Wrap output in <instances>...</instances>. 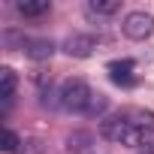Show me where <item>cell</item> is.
Segmentation results:
<instances>
[{
	"label": "cell",
	"instance_id": "30bf717a",
	"mask_svg": "<svg viewBox=\"0 0 154 154\" xmlns=\"http://www.w3.org/2000/svg\"><path fill=\"white\" fill-rule=\"evenodd\" d=\"M106 109H109V100H106L103 94H94V97H91V103H88V112H85V115H94V118L100 115V118H103V115H106Z\"/></svg>",
	"mask_w": 154,
	"mask_h": 154
},
{
	"label": "cell",
	"instance_id": "9c48e42d",
	"mask_svg": "<svg viewBox=\"0 0 154 154\" xmlns=\"http://www.w3.org/2000/svg\"><path fill=\"white\" fill-rule=\"evenodd\" d=\"M118 9H121L118 0H88V3H85V15L88 18H109Z\"/></svg>",
	"mask_w": 154,
	"mask_h": 154
},
{
	"label": "cell",
	"instance_id": "ba28073f",
	"mask_svg": "<svg viewBox=\"0 0 154 154\" xmlns=\"http://www.w3.org/2000/svg\"><path fill=\"white\" fill-rule=\"evenodd\" d=\"M15 12L24 15V18L48 15V12H51V0H18V3H15Z\"/></svg>",
	"mask_w": 154,
	"mask_h": 154
},
{
	"label": "cell",
	"instance_id": "7a4b0ae2",
	"mask_svg": "<svg viewBox=\"0 0 154 154\" xmlns=\"http://www.w3.org/2000/svg\"><path fill=\"white\" fill-rule=\"evenodd\" d=\"M91 97H94V91H91V85L85 79H66L57 88V109L72 112V115H85Z\"/></svg>",
	"mask_w": 154,
	"mask_h": 154
},
{
	"label": "cell",
	"instance_id": "7c38bea8",
	"mask_svg": "<svg viewBox=\"0 0 154 154\" xmlns=\"http://www.w3.org/2000/svg\"><path fill=\"white\" fill-rule=\"evenodd\" d=\"M88 145H91V133H72L66 139V148L69 151H85Z\"/></svg>",
	"mask_w": 154,
	"mask_h": 154
},
{
	"label": "cell",
	"instance_id": "8992f818",
	"mask_svg": "<svg viewBox=\"0 0 154 154\" xmlns=\"http://www.w3.org/2000/svg\"><path fill=\"white\" fill-rule=\"evenodd\" d=\"M133 69H136V63L130 60V57H124V60H112L109 63V79L115 82V85H133L136 82V75H133Z\"/></svg>",
	"mask_w": 154,
	"mask_h": 154
},
{
	"label": "cell",
	"instance_id": "277c9868",
	"mask_svg": "<svg viewBox=\"0 0 154 154\" xmlns=\"http://www.w3.org/2000/svg\"><path fill=\"white\" fill-rule=\"evenodd\" d=\"M97 45H100V39L91 36V33H69V36L60 42L63 54H69V57H91V54L97 51Z\"/></svg>",
	"mask_w": 154,
	"mask_h": 154
},
{
	"label": "cell",
	"instance_id": "5b68a950",
	"mask_svg": "<svg viewBox=\"0 0 154 154\" xmlns=\"http://www.w3.org/2000/svg\"><path fill=\"white\" fill-rule=\"evenodd\" d=\"M24 54L30 60H48L54 54V42L45 39V36H27L24 39Z\"/></svg>",
	"mask_w": 154,
	"mask_h": 154
},
{
	"label": "cell",
	"instance_id": "52a82bcc",
	"mask_svg": "<svg viewBox=\"0 0 154 154\" xmlns=\"http://www.w3.org/2000/svg\"><path fill=\"white\" fill-rule=\"evenodd\" d=\"M15 88H18L15 69L3 66V69H0V100H3V112H9V106H12V100H15Z\"/></svg>",
	"mask_w": 154,
	"mask_h": 154
},
{
	"label": "cell",
	"instance_id": "3957f363",
	"mask_svg": "<svg viewBox=\"0 0 154 154\" xmlns=\"http://www.w3.org/2000/svg\"><path fill=\"white\" fill-rule=\"evenodd\" d=\"M121 30H124L127 39H133V42H145V39L154 33V15L145 12V9H133V12L124 15Z\"/></svg>",
	"mask_w": 154,
	"mask_h": 154
},
{
	"label": "cell",
	"instance_id": "6da1fadb",
	"mask_svg": "<svg viewBox=\"0 0 154 154\" xmlns=\"http://www.w3.org/2000/svg\"><path fill=\"white\" fill-rule=\"evenodd\" d=\"M100 136L109 139V142H115V145H127V148H139V145L148 142V133H145L136 121H130L127 115L103 118V121H100Z\"/></svg>",
	"mask_w": 154,
	"mask_h": 154
},
{
	"label": "cell",
	"instance_id": "8fae6325",
	"mask_svg": "<svg viewBox=\"0 0 154 154\" xmlns=\"http://www.w3.org/2000/svg\"><path fill=\"white\" fill-rule=\"evenodd\" d=\"M18 145H21V136H18L12 127H6V130H3V151H6V154H15Z\"/></svg>",
	"mask_w": 154,
	"mask_h": 154
}]
</instances>
